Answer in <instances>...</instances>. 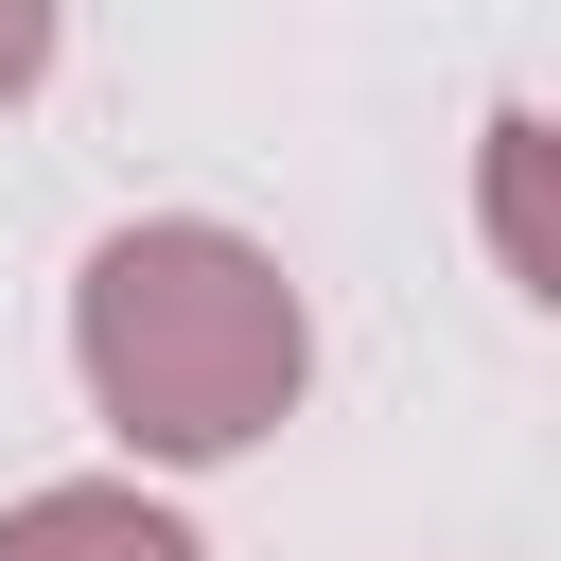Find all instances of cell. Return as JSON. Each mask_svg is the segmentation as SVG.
Here are the masks:
<instances>
[{
    "mask_svg": "<svg viewBox=\"0 0 561 561\" xmlns=\"http://www.w3.org/2000/svg\"><path fill=\"white\" fill-rule=\"evenodd\" d=\"M70 368H88V403H105L123 456L210 473V456H245V438L298 421L316 316H298V280H280V245H245V228H210V210H140V228H105L88 280H70Z\"/></svg>",
    "mask_w": 561,
    "mask_h": 561,
    "instance_id": "1",
    "label": "cell"
},
{
    "mask_svg": "<svg viewBox=\"0 0 561 561\" xmlns=\"http://www.w3.org/2000/svg\"><path fill=\"white\" fill-rule=\"evenodd\" d=\"M35 70H53V0H0V105H35Z\"/></svg>",
    "mask_w": 561,
    "mask_h": 561,
    "instance_id": "3",
    "label": "cell"
},
{
    "mask_svg": "<svg viewBox=\"0 0 561 561\" xmlns=\"http://www.w3.org/2000/svg\"><path fill=\"white\" fill-rule=\"evenodd\" d=\"M0 561H210L158 491H123V473H70V491H18L0 508Z\"/></svg>",
    "mask_w": 561,
    "mask_h": 561,
    "instance_id": "2",
    "label": "cell"
}]
</instances>
